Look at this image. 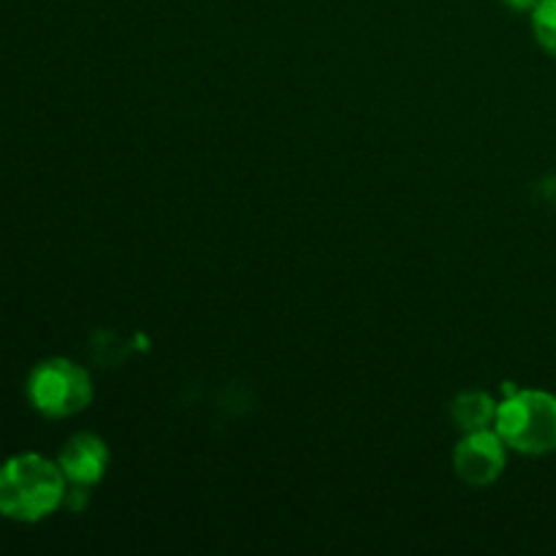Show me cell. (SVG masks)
I'll use <instances>...</instances> for the list:
<instances>
[{
	"mask_svg": "<svg viewBox=\"0 0 556 556\" xmlns=\"http://www.w3.org/2000/svg\"><path fill=\"white\" fill-rule=\"evenodd\" d=\"M68 481L58 462L41 454H16L0 465V516L38 525L65 503Z\"/></svg>",
	"mask_w": 556,
	"mask_h": 556,
	"instance_id": "1",
	"label": "cell"
},
{
	"mask_svg": "<svg viewBox=\"0 0 556 556\" xmlns=\"http://www.w3.org/2000/svg\"><path fill=\"white\" fill-rule=\"evenodd\" d=\"M494 429L510 451L521 456H548L556 451V394L521 389L497 405Z\"/></svg>",
	"mask_w": 556,
	"mask_h": 556,
	"instance_id": "2",
	"label": "cell"
},
{
	"mask_svg": "<svg viewBox=\"0 0 556 556\" xmlns=\"http://www.w3.org/2000/svg\"><path fill=\"white\" fill-rule=\"evenodd\" d=\"M27 402L43 418L79 416L92 402V378L85 367L63 356L38 362L25 383Z\"/></svg>",
	"mask_w": 556,
	"mask_h": 556,
	"instance_id": "3",
	"label": "cell"
},
{
	"mask_svg": "<svg viewBox=\"0 0 556 556\" xmlns=\"http://www.w3.org/2000/svg\"><path fill=\"white\" fill-rule=\"evenodd\" d=\"M508 465V445L497 429L467 432L454 448V472L467 486H492Z\"/></svg>",
	"mask_w": 556,
	"mask_h": 556,
	"instance_id": "4",
	"label": "cell"
},
{
	"mask_svg": "<svg viewBox=\"0 0 556 556\" xmlns=\"http://www.w3.org/2000/svg\"><path fill=\"white\" fill-rule=\"evenodd\" d=\"M58 465L71 486L92 489L109 470V445L92 432H76L65 440L58 454Z\"/></svg>",
	"mask_w": 556,
	"mask_h": 556,
	"instance_id": "5",
	"label": "cell"
},
{
	"mask_svg": "<svg viewBox=\"0 0 556 556\" xmlns=\"http://www.w3.org/2000/svg\"><path fill=\"white\" fill-rule=\"evenodd\" d=\"M451 418L462 432H481V429H492L494 418H497V402L486 394V391H462L454 402H451Z\"/></svg>",
	"mask_w": 556,
	"mask_h": 556,
	"instance_id": "6",
	"label": "cell"
},
{
	"mask_svg": "<svg viewBox=\"0 0 556 556\" xmlns=\"http://www.w3.org/2000/svg\"><path fill=\"white\" fill-rule=\"evenodd\" d=\"M530 20L538 47L556 58V0H538L535 9L530 11Z\"/></svg>",
	"mask_w": 556,
	"mask_h": 556,
	"instance_id": "7",
	"label": "cell"
},
{
	"mask_svg": "<svg viewBox=\"0 0 556 556\" xmlns=\"http://www.w3.org/2000/svg\"><path fill=\"white\" fill-rule=\"evenodd\" d=\"M510 11H519V14H530L538 5V0H503Z\"/></svg>",
	"mask_w": 556,
	"mask_h": 556,
	"instance_id": "8",
	"label": "cell"
}]
</instances>
